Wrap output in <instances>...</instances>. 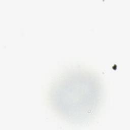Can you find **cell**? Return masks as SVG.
I'll use <instances>...</instances> for the list:
<instances>
[{
    "instance_id": "cell-1",
    "label": "cell",
    "mask_w": 130,
    "mask_h": 130,
    "mask_svg": "<svg viewBox=\"0 0 130 130\" xmlns=\"http://www.w3.org/2000/svg\"><path fill=\"white\" fill-rule=\"evenodd\" d=\"M102 97L98 76L82 68L61 74L52 83L48 92L49 103L53 111L64 120L77 123L94 117Z\"/></svg>"
}]
</instances>
